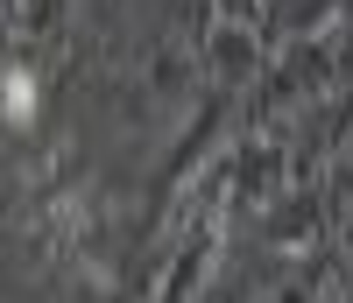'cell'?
<instances>
[{
    "label": "cell",
    "instance_id": "obj_1",
    "mask_svg": "<svg viewBox=\"0 0 353 303\" xmlns=\"http://www.w3.org/2000/svg\"><path fill=\"white\" fill-rule=\"evenodd\" d=\"M0 106H8V120H28V113H36V78H28V71H8Z\"/></svg>",
    "mask_w": 353,
    "mask_h": 303
}]
</instances>
